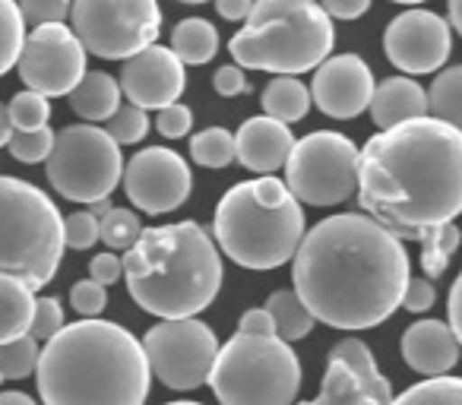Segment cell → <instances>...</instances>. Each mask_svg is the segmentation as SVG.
<instances>
[{"instance_id": "obj_24", "label": "cell", "mask_w": 462, "mask_h": 405, "mask_svg": "<svg viewBox=\"0 0 462 405\" xmlns=\"http://www.w3.org/2000/svg\"><path fill=\"white\" fill-rule=\"evenodd\" d=\"M171 51L184 60L187 67H203L216 58L218 51V29L203 16H187L174 26Z\"/></svg>"}, {"instance_id": "obj_53", "label": "cell", "mask_w": 462, "mask_h": 405, "mask_svg": "<svg viewBox=\"0 0 462 405\" xmlns=\"http://www.w3.org/2000/svg\"><path fill=\"white\" fill-rule=\"evenodd\" d=\"M89 209H92V213L98 216V219H102V216H105V213H108V209H111L108 197H105V199H96V203H89Z\"/></svg>"}, {"instance_id": "obj_47", "label": "cell", "mask_w": 462, "mask_h": 405, "mask_svg": "<svg viewBox=\"0 0 462 405\" xmlns=\"http://www.w3.org/2000/svg\"><path fill=\"white\" fill-rule=\"evenodd\" d=\"M320 7L333 20H358L371 10V0H320Z\"/></svg>"}, {"instance_id": "obj_1", "label": "cell", "mask_w": 462, "mask_h": 405, "mask_svg": "<svg viewBox=\"0 0 462 405\" xmlns=\"http://www.w3.org/2000/svg\"><path fill=\"white\" fill-rule=\"evenodd\" d=\"M295 291L317 323L374 329L402 308L411 263L405 241L367 213H339L308 228L291 257Z\"/></svg>"}, {"instance_id": "obj_15", "label": "cell", "mask_w": 462, "mask_h": 405, "mask_svg": "<svg viewBox=\"0 0 462 405\" xmlns=\"http://www.w3.org/2000/svg\"><path fill=\"white\" fill-rule=\"evenodd\" d=\"M390 402H393V386L380 373L371 348L361 339H355V336H348V339L336 342L333 352H329L320 392L310 402L301 405H390Z\"/></svg>"}, {"instance_id": "obj_28", "label": "cell", "mask_w": 462, "mask_h": 405, "mask_svg": "<svg viewBox=\"0 0 462 405\" xmlns=\"http://www.w3.org/2000/svg\"><path fill=\"white\" fill-rule=\"evenodd\" d=\"M190 159L203 168H228L231 161H238V143L235 133L225 127H206L193 133L190 140Z\"/></svg>"}, {"instance_id": "obj_32", "label": "cell", "mask_w": 462, "mask_h": 405, "mask_svg": "<svg viewBox=\"0 0 462 405\" xmlns=\"http://www.w3.org/2000/svg\"><path fill=\"white\" fill-rule=\"evenodd\" d=\"M39 358H42V348L39 339L32 336H20L14 342H4L0 345V383L4 380H23L29 373L39 371Z\"/></svg>"}, {"instance_id": "obj_19", "label": "cell", "mask_w": 462, "mask_h": 405, "mask_svg": "<svg viewBox=\"0 0 462 405\" xmlns=\"http://www.w3.org/2000/svg\"><path fill=\"white\" fill-rule=\"evenodd\" d=\"M399 352H402V361L415 373H421V377H443V373H449L459 364L462 345L453 329H449V323L418 320L402 333Z\"/></svg>"}, {"instance_id": "obj_42", "label": "cell", "mask_w": 462, "mask_h": 405, "mask_svg": "<svg viewBox=\"0 0 462 405\" xmlns=\"http://www.w3.org/2000/svg\"><path fill=\"white\" fill-rule=\"evenodd\" d=\"M251 187H254L257 203H263V207H270V209H279L295 199V193L289 190V184H285L282 178H276V174H263V178L251 180Z\"/></svg>"}, {"instance_id": "obj_43", "label": "cell", "mask_w": 462, "mask_h": 405, "mask_svg": "<svg viewBox=\"0 0 462 405\" xmlns=\"http://www.w3.org/2000/svg\"><path fill=\"white\" fill-rule=\"evenodd\" d=\"M437 301V289L428 276H411L409 285H405V295H402V308L411 310V314H424L428 308H434Z\"/></svg>"}, {"instance_id": "obj_10", "label": "cell", "mask_w": 462, "mask_h": 405, "mask_svg": "<svg viewBox=\"0 0 462 405\" xmlns=\"http://www.w3.org/2000/svg\"><path fill=\"white\" fill-rule=\"evenodd\" d=\"M358 152L361 149L336 130L301 136L285 161V184L298 203L339 207L358 193Z\"/></svg>"}, {"instance_id": "obj_29", "label": "cell", "mask_w": 462, "mask_h": 405, "mask_svg": "<svg viewBox=\"0 0 462 405\" xmlns=\"http://www.w3.org/2000/svg\"><path fill=\"white\" fill-rule=\"evenodd\" d=\"M462 244V232L456 222H447V226L434 228L428 238L421 241V270L428 279H440L443 272L449 270V260L459 251Z\"/></svg>"}, {"instance_id": "obj_7", "label": "cell", "mask_w": 462, "mask_h": 405, "mask_svg": "<svg viewBox=\"0 0 462 405\" xmlns=\"http://www.w3.org/2000/svg\"><path fill=\"white\" fill-rule=\"evenodd\" d=\"M336 29L333 16L317 4L301 0L298 7L254 23L231 35L228 51L245 70H263L276 77H298L317 70L333 54Z\"/></svg>"}, {"instance_id": "obj_52", "label": "cell", "mask_w": 462, "mask_h": 405, "mask_svg": "<svg viewBox=\"0 0 462 405\" xmlns=\"http://www.w3.org/2000/svg\"><path fill=\"white\" fill-rule=\"evenodd\" d=\"M447 10H449V26L462 35V0H447Z\"/></svg>"}, {"instance_id": "obj_22", "label": "cell", "mask_w": 462, "mask_h": 405, "mask_svg": "<svg viewBox=\"0 0 462 405\" xmlns=\"http://www.w3.org/2000/svg\"><path fill=\"white\" fill-rule=\"evenodd\" d=\"M67 98H70L73 115L83 117L86 124H105L124 105L121 83L108 73H86L83 83Z\"/></svg>"}, {"instance_id": "obj_5", "label": "cell", "mask_w": 462, "mask_h": 405, "mask_svg": "<svg viewBox=\"0 0 462 405\" xmlns=\"http://www.w3.org/2000/svg\"><path fill=\"white\" fill-rule=\"evenodd\" d=\"M64 251L58 203L29 180L0 174V272L39 291L58 276Z\"/></svg>"}, {"instance_id": "obj_34", "label": "cell", "mask_w": 462, "mask_h": 405, "mask_svg": "<svg viewBox=\"0 0 462 405\" xmlns=\"http://www.w3.org/2000/svg\"><path fill=\"white\" fill-rule=\"evenodd\" d=\"M10 108V121H14V130H39L48 127V117H51V102L48 96L32 89L16 92L14 98L7 102Z\"/></svg>"}, {"instance_id": "obj_54", "label": "cell", "mask_w": 462, "mask_h": 405, "mask_svg": "<svg viewBox=\"0 0 462 405\" xmlns=\"http://www.w3.org/2000/svg\"><path fill=\"white\" fill-rule=\"evenodd\" d=\"M393 4H405V7H415V4H424V0H393Z\"/></svg>"}, {"instance_id": "obj_39", "label": "cell", "mask_w": 462, "mask_h": 405, "mask_svg": "<svg viewBox=\"0 0 462 405\" xmlns=\"http://www.w3.org/2000/svg\"><path fill=\"white\" fill-rule=\"evenodd\" d=\"M26 26H45V23H67L70 20L73 0H16Z\"/></svg>"}, {"instance_id": "obj_37", "label": "cell", "mask_w": 462, "mask_h": 405, "mask_svg": "<svg viewBox=\"0 0 462 405\" xmlns=\"http://www.w3.org/2000/svg\"><path fill=\"white\" fill-rule=\"evenodd\" d=\"M102 241V219L92 209H77L64 216V244L70 251H89Z\"/></svg>"}, {"instance_id": "obj_44", "label": "cell", "mask_w": 462, "mask_h": 405, "mask_svg": "<svg viewBox=\"0 0 462 405\" xmlns=\"http://www.w3.org/2000/svg\"><path fill=\"white\" fill-rule=\"evenodd\" d=\"M89 279H96V282L102 285H115L124 279V260L117 257L115 251L111 253H96L89 263Z\"/></svg>"}, {"instance_id": "obj_17", "label": "cell", "mask_w": 462, "mask_h": 405, "mask_svg": "<svg viewBox=\"0 0 462 405\" xmlns=\"http://www.w3.org/2000/svg\"><path fill=\"white\" fill-rule=\"evenodd\" d=\"M184 60L171 48L149 45L146 51L124 60L121 70V92L130 105L146 111H159L165 105H174L187 89Z\"/></svg>"}, {"instance_id": "obj_16", "label": "cell", "mask_w": 462, "mask_h": 405, "mask_svg": "<svg viewBox=\"0 0 462 405\" xmlns=\"http://www.w3.org/2000/svg\"><path fill=\"white\" fill-rule=\"evenodd\" d=\"M449 29L453 26L430 10H405L383 32L386 60L409 77L440 70L449 58V48H453Z\"/></svg>"}, {"instance_id": "obj_21", "label": "cell", "mask_w": 462, "mask_h": 405, "mask_svg": "<svg viewBox=\"0 0 462 405\" xmlns=\"http://www.w3.org/2000/svg\"><path fill=\"white\" fill-rule=\"evenodd\" d=\"M367 111L380 130L415 121V117L428 115V89H421V83L409 77H390L374 86V98Z\"/></svg>"}, {"instance_id": "obj_51", "label": "cell", "mask_w": 462, "mask_h": 405, "mask_svg": "<svg viewBox=\"0 0 462 405\" xmlns=\"http://www.w3.org/2000/svg\"><path fill=\"white\" fill-rule=\"evenodd\" d=\"M0 405H39L29 392H20V390H7L0 392Z\"/></svg>"}, {"instance_id": "obj_48", "label": "cell", "mask_w": 462, "mask_h": 405, "mask_svg": "<svg viewBox=\"0 0 462 405\" xmlns=\"http://www.w3.org/2000/svg\"><path fill=\"white\" fill-rule=\"evenodd\" d=\"M447 314H449V329H453L456 339H459V345H462V272L456 276V282L449 285Z\"/></svg>"}, {"instance_id": "obj_23", "label": "cell", "mask_w": 462, "mask_h": 405, "mask_svg": "<svg viewBox=\"0 0 462 405\" xmlns=\"http://www.w3.org/2000/svg\"><path fill=\"white\" fill-rule=\"evenodd\" d=\"M35 314V291L23 279L0 272V345L29 336Z\"/></svg>"}, {"instance_id": "obj_36", "label": "cell", "mask_w": 462, "mask_h": 405, "mask_svg": "<svg viewBox=\"0 0 462 405\" xmlns=\"http://www.w3.org/2000/svg\"><path fill=\"white\" fill-rule=\"evenodd\" d=\"M10 155L23 165H39L51 155L54 149V130L39 127V130H16L14 140H10Z\"/></svg>"}, {"instance_id": "obj_25", "label": "cell", "mask_w": 462, "mask_h": 405, "mask_svg": "<svg viewBox=\"0 0 462 405\" xmlns=\"http://www.w3.org/2000/svg\"><path fill=\"white\" fill-rule=\"evenodd\" d=\"M260 102H263V111L270 117H276L282 124H298L301 117H308L314 98H310V89L298 77H273L266 83Z\"/></svg>"}, {"instance_id": "obj_56", "label": "cell", "mask_w": 462, "mask_h": 405, "mask_svg": "<svg viewBox=\"0 0 462 405\" xmlns=\"http://www.w3.org/2000/svg\"><path fill=\"white\" fill-rule=\"evenodd\" d=\"M180 4H206V0H180Z\"/></svg>"}, {"instance_id": "obj_2", "label": "cell", "mask_w": 462, "mask_h": 405, "mask_svg": "<svg viewBox=\"0 0 462 405\" xmlns=\"http://www.w3.org/2000/svg\"><path fill=\"white\" fill-rule=\"evenodd\" d=\"M358 207L399 241H424L462 213V130L424 115L361 146Z\"/></svg>"}, {"instance_id": "obj_12", "label": "cell", "mask_w": 462, "mask_h": 405, "mask_svg": "<svg viewBox=\"0 0 462 405\" xmlns=\"http://www.w3.org/2000/svg\"><path fill=\"white\" fill-rule=\"evenodd\" d=\"M149 371L168 386V390L190 392L197 386L209 383L212 364L218 354L216 329L197 317H180V320H159L146 336Z\"/></svg>"}, {"instance_id": "obj_46", "label": "cell", "mask_w": 462, "mask_h": 405, "mask_svg": "<svg viewBox=\"0 0 462 405\" xmlns=\"http://www.w3.org/2000/svg\"><path fill=\"white\" fill-rule=\"evenodd\" d=\"M238 333H254V336H276V323L266 308H251L241 314Z\"/></svg>"}, {"instance_id": "obj_13", "label": "cell", "mask_w": 462, "mask_h": 405, "mask_svg": "<svg viewBox=\"0 0 462 405\" xmlns=\"http://www.w3.org/2000/svg\"><path fill=\"white\" fill-rule=\"evenodd\" d=\"M16 70L26 89L48 98L70 96L86 77V48L70 26L45 23L26 35Z\"/></svg>"}, {"instance_id": "obj_45", "label": "cell", "mask_w": 462, "mask_h": 405, "mask_svg": "<svg viewBox=\"0 0 462 405\" xmlns=\"http://www.w3.org/2000/svg\"><path fill=\"white\" fill-rule=\"evenodd\" d=\"M212 86H216V92L222 98H235L241 96V92H247V77H245V67H218L216 77H212Z\"/></svg>"}, {"instance_id": "obj_18", "label": "cell", "mask_w": 462, "mask_h": 405, "mask_svg": "<svg viewBox=\"0 0 462 405\" xmlns=\"http://www.w3.org/2000/svg\"><path fill=\"white\" fill-rule=\"evenodd\" d=\"M374 73L358 54H329L314 73L310 98L327 117L352 121L361 111L371 108Z\"/></svg>"}, {"instance_id": "obj_11", "label": "cell", "mask_w": 462, "mask_h": 405, "mask_svg": "<svg viewBox=\"0 0 462 405\" xmlns=\"http://www.w3.org/2000/svg\"><path fill=\"white\" fill-rule=\"evenodd\" d=\"M70 29L105 60H127L159 41V0H73Z\"/></svg>"}, {"instance_id": "obj_41", "label": "cell", "mask_w": 462, "mask_h": 405, "mask_svg": "<svg viewBox=\"0 0 462 405\" xmlns=\"http://www.w3.org/2000/svg\"><path fill=\"white\" fill-rule=\"evenodd\" d=\"M190 127H193V111L187 108V105L174 102L155 111V130H159L165 140H180V136L190 133Z\"/></svg>"}, {"instance_id": "obj_14", "label": "cell", "mask_w": 462, "mask_h": 405, "mask_svg": "<svg viewBox=\"0 0 462 405\" xmlns=\"http://www.w3.org/2000/svg\"><path fill=\"white\" fill-rule=\"evenodd\" d=\"M121 184L136 209L149 216H165L187 203L193 190V174L180 152L168 146H146L130 155V161H124Z\"/></svg>"}, {"instance_id": "obj_26", "label": "cell", "mask_w": 462, "mask_h": 405, "mask_svg": "<svg viewBox=\"0 0 462 405\" xmlns=\"http://www.w3.org/2000/svg\"><path fill=\"white\" fill-rule=\"evenodd\" d=\"M266 310L273 314V323H276V336L285 342H298L308 339L317 327V317L308 310V304L301 301L295 289H279L266 298Z\"/></svg>"}, {"instance_id": "obj_27", "label": "cell", "mask_w": 462, "mask_h": 405, "mask_svg": "<svg viewBox=\"0 0 462 405\" xmlns=\"http://www.w3.org/2000/svg\"><path fill=\"white\" fill-rule=\"evenodd\" d=\"M428 115L462 130V64L447 67L428 89Z\"/></svg>"}, {"instance_id": "obj_4", "label": "cell", "mask_w": 462, "mask_h": 405, "mask_svg": "<svg viewBox=\"0 0 462 405\" xmlns=\"http://www.w3.org/2000/svg\"><path fill=\"white\" fill-rule=\"evenodd\" d=\"M124 282L130 298L159 320L197 317L222 289V253L193 219L143 228L124 257Z\"/></svg>"}, {"instance_id": "obj_31", "label": "cell", "mask_w": 462, "mask_h": 405, "mask_svg": "<svg viewBox=\"0 0 462 405\" xmlns=\"http://www.w3.org/2000/svg\"><path fill=\"white\" fill-rule=\"evenodd\" d=\"M26 41V20L16 0H0V77L14 70Z\"/></svg>"}, {"instance_id": "obj_3", "label": "cell", "mask_w": 462, "mask_h": 405, "mask_svg": "<svg viewBox=\"0 0 462 405\" xmlns=\"http://www.w3.org/2000/svg\"><path fill=\"white\" fill-rule=\"evenodd\" d=\"M35 377L45 405H143L152 371L130 329L86 317L45 342Z\"/></svg>"}, {"instance_id": "obj_33", "label": "cell", "mask_w": 462, "mask_h": 405, "mask_svg": "<svg viewBox=\"0 0 462 405\" xmlns=\"http://www.w3.org/2000/svg\"><path fill=\"white\" fill-rule=\"evenodd\" d=\"M143 235V222L136 213L130 209H121V207H111L108 213L102 216V241L108 251L121 253V251H130V247L140 241Z\"/></svg>"}, {"instance_id": "obj_50", "label": "cell", "mask_w": 462, "mask_h": 405, "mask_svg": "<svg viewBox=\"0 0 462 405\" xmlns=\"http://www.w3.org/2000/svg\"><path fill=\"white\" fill-rule=\"evenodd\" d=\"M14 121H10V108L4 102H0V149L10 146V140H14Z\"/></svg>"}, {"instance_id": "obj_30", "label": "cell", "mask_w": 462, "mask_h": 405, "mask_svg": "<svg viewBox=\"0 0 462 405\" xmlns=\"http://www.w3.org/2000/svg\"><path fill=\"white\" fill-rule=\"evenodd\" d=\"M390 405H462V377H428L393 396Z\"/></svg>"}, {"instance_id": "obj_20", "label": "cell", "mask_w": 462, "mask_h": 405, "mask_svg": "<svg viewBox=\"0 0 462 405\" xmlns=\"http://www.w3.org/2000/svg\"><path fill=\"white\" fill-rule=\"evenodd\" d=\"M238 143V161L247 171H260V174H273L289 161L291 149H295V136L291 127L270 115L260 117H247L245 124L235 133Z\"/></svg>"}, {"instance_id": "obj_6", "label": "cell", "mask_w": 462, "mask_h": 405, "mask_svg": "<svg viewBox=\"0 0 462 405\" xmlns=\"http://www.w3.org/2000/svg\"><path fill=\"white\" fill-rule=\"evenodd\" d=\"M216 244L231 263L245 270L270 272L279 270L295 257L298 244L304 238V209L298 199L279 209L257 203L251 180L235 184L222 193L212 219Z\"/></svg>"}, {"instance_id": "obj_9", "label": "cell", "mask_w": 462, "mask_h": 405, "mask_svg": "<svg viewBox=\"0 0 462 405\" xmlns=\"http://www.w3.org/2000/svg\"><path fill=\"white\" fill-rule=\"evenodd\" d=\"M51 187L70 203H96L115 193L124 174L121 146L105 127L73 124L54 133V149L45 159Z\"/></svg>"}, {"instance_id": "obj_38", "label": "cell", "mask_w": 462, "mask_h": 405, "mask_svg": "<svg viewBox=\"0 0 462 405\" xmlns=\"http://www.w3.org/2000/svg\"><path fill=\"white\" fill-rule=\"evenodd\" d=\"M64 323V304L58 298H35V314H32V327H29V336L39 342H48L54 333H60Z\"/></svg>"}, {"instance_id": "obj_8", "label": "cell", "mask_w": 462, "mask_h": 405, "mask_svg": "<svg viewBox=\"0 0 462 405\" xmlns=\"http://www.w3.org/2000/svg\"><path fill=\"white\" fill-rule=\"evenodd\" d=\"M209 386L218 405H295L301 361L279 336L235 333L218 345Z\"/></svg>"}, {"instance_id": "obj_40", "label": "cell", "mask_w": 462, "mask_h": 405, "mask_svg": "<svg viewBox=\"0 0 462 405\" xmlns=\"http://www.w3.org/2000/svg\"><path fill=\"white\" fill-rule=\"evenodd\" d=\"M70 304L79 317H98L108 304V285L96 282V279H83L70 289Z\"/></svg>"}, {"instance_id": "obj_55", "label": "cell", "mask_w": 462, "mask_h": 405, "mask_svg": "<svg viewBox=\"0 0 462 405\" xmlns=\"http://www.w3.org/2000/svg\"><path fill=\"white\" fill-rule=\"evenodd\" d=\"M165 405H203V402H190V399H184V402H165Z\"/></svg>"}, {"instance_id": "obj_35", "label": "cell", "mask_w": 462, "mask_h": 405, "mask_svg": "<svg viewBox=\"0 0 462 405\" xmlns=\"http://www.w3.org/2000/svg\"><path fill=\"white\" fill-rule=\"evenodd\" d=\"M105 130H108V136L117 146H134V143H140L143 136L149 133V111L124 102L121 108L105 121Z\"/></svg>"}, {"instance_id": "obj_49", "label": "cell", "mask_w": 462, "mask_h": 405, "mask_svg": "<svg viewBox=\"0 0 462 405\" xmlns=\"http://www.w3.org/2000/svg\"><path fill=\"white\" fill-rule=\"evenodd\" d=\"M216 10H218V16L228 23H238V20L247 23V16H251V10H254V0H216Z\"/></svg>"}]
</instances>
